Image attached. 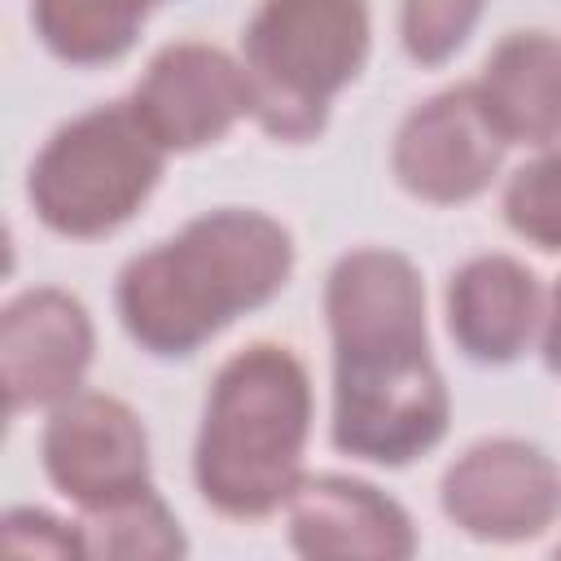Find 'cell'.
<instances>
[{
	"instance_id": "9a60e30c",
	"label": "cell",
	"mask_w": 561,
	"mask_h": 561,
	"mask_svg": "<svg viewBox=\"0 0 561 561\" xmlns=\"http://www.w3.org/2000/svg\"><path fill=\"white\" fill-rule=\"evenodd\" d=\"M79 535L88 557H118V561H175L188 552L180 517L171 504L149 486L118 495L110 504L79 513Z\"/></svg>"
},
{
	"instance_id": "ffe728a7",
	"label": "cell",
	"mask_w": 561,
	"mask_h": 561,
	"mask_svg": "<svg viewBox=\"0 0 561 561\" xmlns=\"http://www.w3.org/2000/svg\"><path fill=\"white\" fill-rule=\"evenodd\" d=\"M557 557H561V543H557Z\"/></svg>"
},
{
	"instance_id": "8fae6325",
	"label": "cell",
	"mask_w": 561,
	"mask_h": 561,
	"mask_svg": "<svg viewBox=\"0 0 561 561\" xmlns=\"http://www.w3.org/2000/svg\"><path fill=\"white\" fill-rule=\"evenodd\" d=\"M285 535L311 561H408L416 552L408 508L346 473H302L285 504Z\"/></svg>"
},
{
	"instance_id": "4fadbf2b",
	"label": "cell",
	"mask_w": 561,
	"mask_h": 561,
	"mask_svg": "<svg viewBox=\"0 0 561 561\" xmlns=\"http://www.w3.org/2000/svg\"><path fill=\"white\" fill-rule=\"evenodd\" d=\"M473 88L504 145L548 149L561 140V35L508 31Z\"/></svg>"
},
{
	"instance_id": "30bf717a",
	"label": "cell",
	"mask_w": 561,
	"mask_h": 561,
	"mask_svg": "<svg viewBox=\"0 0 561 561\" xmlns=\"http://www.w3.org/2000/svg\"><path fill=\"white\" fill-rule=\"evenodd\" d=\"M92 351L96 329L75 294L35 285L9 298L0 311V381L9 416L57 408L79 394L92 368Z\"/></svg>"
},
{
	"instance_id": "ac0fdd59",
	"label": "cell",
	"mask_w": 561,
	"mask_h": 561,
	"mask_svg": "<svg viewBox=\"0 0 561 561\" xmlns=\"http://www.w3.org/2000/svg\"><path fill=\"white\" fill-rule=\"evenodd\" d=\"M0 548L18 557H88L79 522L53 517L48 508H9L0 517Z\"/></svg>"
},
{
	"instance_id": "ba28073f",
	"label": "cell",
	"mask_w": 561,
	"mask_h": 561,
	"mask_svg": "<svg viewBox=\"0 0 561 561\" xmlns=\"http://www.w3.org/2000/svg\"><path fill=\"white\" fill-rule=\"evenodd\" d=\"M48 482L83 513L149 486V434L131 403L101 390H79L48 408L39 434Z\"/></svg>"
},
{
	"instance_id": "5b68a950",
	"label": "cell",
	"mask_w": 561,
	"mask_h": 561,
	"mask_svg": "<svg viewBox=\"0 0 561 561\" xmlns=\"http://www.w3.org/2000/svg\"><path fill=\"white\" fill-rule=\"evenodd\" d=\"M167 158L131 101L92 105L44 140L26 171V202L48 232L96 241L153 197Z\"/></svg>"
},
{
	"instance_id": "8992f818",
	"label": "cell",
	"mask_w": 561,
	"mask_h": 561,
	"mask_svg": "<svg viewBox=\"0 0 561 561\" xmlns=\"http://www.w3.org/2000/svg\"><path fill=\"white\" fill-rule=\"evenodd\" d=\"M443 517L478 543H530L561 517V465L526 438H482L438 478Z\"/></svg>"
},
{
	"instance_id": "9c48e42d",
	"label": "cell",
	"mask_w": 561,
	"mask_h": 561,
	"mask_svg": "<svg viewBox=\"0 0 561 561\" xmlns=\"http://www.w3.org/2000/svg\"><path fill=\"white\" fill-rule=\"evenodd\" d=\"M127 101L167 153H197L250 118V79L219 44L175 39L149 57Z\"/></svg>"
},
{
	"instance_id": "3957f363",
	"label": "cell",
	"mask_w": 561,
	"mask_h": 561,
	"mask_svg": "<svg viewBox=\"0 0 561 561\" xmlns=\"http://www.w3.org/2000/svg\"><path fill=\"white\" fill-rule=\"evenodd\" d=\"M311 377L285 342L232 351L202 403L193 443V482L206 508L228 522L280 513L302 482L311 438Z\"/></svg>"
},
{
	"instance_id": "5bb4252c",
	"label": "cell",
	"mask_w": 561,
	"mask_h": 561,
	"mask_svg": "<svg viewBox=\"0 0 561 561\" xmlns=\"http://www.w3.org/2000/svg\"><path fill=\"white\" fill-rule=\"evenodd\" d=\"M162 0H31L35 39L66 66L118 61Z\"/></svg>"
},
{
	"instance_id": "e0dca14e",
	"label": "cell",
	"mask_w": 561,
	"mask_h": 561,
	"mask_svg": "<svg viewBox=\"0 0 561 561\" xmlns=\"http://www.w3.org/2000/svg\"><path fill=\"white\" fill-rule=\"evenodd\" d=\"M482 9H486V0H399V39H403V53L416 66H443V61H451L469 44Z\"/></svg>"
},
{
	"instance_id": "d6986e66",
	"label": "cell",
	"mask_w": 561,
	"mask_h": 561,
	"mask_svg": "<svg viewBox=\"0 0 561 561\" xmlns=\"http://www.w3.org/2000/svg\"><path fill=\"white\" fill-rule=\"evenodd\" d=\"M539 351H543V364L548 373L561 377V276L552 285V294L543 298V320H539Z\"/></svg>"
},
{
	"instance_id": "6da1fadb",
	"label": "cell",
	"mask_w": 561,
	"mask_h": 561,
	"mask_svg": "<svg viewBox=\"0 0 561 561\" xmlns=\"http://www.w3.org/2000/svg\"><path fill=\"white\" fill-rule=\"evenodd\" d=\"M324 320L333 342V447L386 469L434 451L451 425V394L430 355L416 263L386 245L346 250L324 276Z\"/></svg>"
},
{
	"instance_id": "277c9868",
	"label": "cell",
	"mask_w": 561,
	"mask_h": 561,
	"mask_svg": "<svg viewBox=\"0 0 561 561\" xmlns=\"http://www.w3.org/2000/svg\"><path fill=\"white\" fill-rule=\"evenodd\" d=\"M368 48V0H259L241 31L250 118L272 140H316L337 92L359 79Z\"/></svg>"
},
{
	"instance_id": "7c38bea8",
	"label": "cell",
	"mask_w": 561,
	"mask_h": 561,
	"mask_svg": "<svg viewBox=\"0 0 561 561\" xmlns=\"http://www.w3.org/2000/svg\"><path fill=\"white\" fill-rule=\"evenodd\" d=\"M447 333L473 364H513L539 333L543 289L513 254L465 259L443 294Z\"/></svg>"
},
{
	"instance_id": "52a82bcc",
	"label": "cell",
	"mask_w": 561,
	"mask_h": 561,
	"mask_svg": "<svg viewBox=\"0 0 561 561\" xmlns=\"http://www.w3.org/2000/svg\"><path fill=\"white\" fill-rule=\"evenodd\" d=\"M504 136L473 83L443 88L412 105L390 145V171L399 188L430 206H460L482 197L504 162Z\"/></svg>"
},
{
	"instance_id": "2e32d148",
	"label": "cell",
	"mask_w": 561,
	"mask_h": 561,
	"mask_svg": "<svg viewBox=\"0 0 561 561\" xmlns=\"http://www.w3.org/2000/svg\"><path fill=\"white\" fill-rule=\"evenodd\" d=\"M500 210L522 241L561 254V149L548 145L539 149V158L517 167L504 184Z\"/></svg>"
},
{
	"instance_id": "7a4b0ae2",
	"label": "cell",
	"mask_w": 561,
	"mask_h": 561,
	"mask_svg": "<svg viewBox=\"0 0 561 561\" xmlns=\"http://www.w3.org/2000/svg\"><path fill=\"white\" fill-rule=\"evenodd\" d=\"M294 276V237L254 206H219L131 254L114 285L127 337L158 359H184L237 316L267 307Z\"/></svg>"
}]
</instances>
